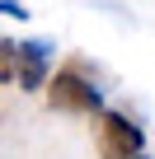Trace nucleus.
Segmentation results:
<instances>
[{"mask_svg":"<svg viewBox=\"0 0 155 159\" xmlns=\"http://www.w3.org/2000/svg\"><path fill=\"white\" fill-rule=\"evenodd\" d=\"M47 103L61 112H99V89L90 80H80L75 70H56L47 80Z\"/></svg>","mask_w":155,"mask_h":159,"instance_id":"obj_1","label":"nucleus"},{"mask_svg":"<svg viewBox=\"0 0 155 159\" xmlns=\"http://www.w3.org/2000/svg\"><path fill=\"white\" fill-rule=\"evenodd\" d=\"M99 154L104 159H141V126H132L122 112L99 117Z\"/></svg>","mask_w":155,"mask_h":159,"instance_id":"obj_2","label":"nucleus"},{"mask_svg":"<svg viewBox=\"0 0 155 159\" xmlns=\"http://www.w3.org/2000/svg\"><path fill=\"white\" fill-rule=\"evenodd\" d=\"M14 56H19V84L24 89H38L42 80H47V56H52V47L47 42H19L14 47Z\"/></svg>","mask_w":155,"mask_h":159,"instance_id":"obj_3","label":"nucleus"},{"mask_svg":"<svg viewBox=\"0 0 155 159\" xmlns=\"http://www.w3.org/2000/svg\"><path fill=\"white\" fill-rule=\"evenodd\" d=\"M19 75V56H14V42L0 38V84H10V80Z\"/></svg>","mask_w":155,"mask_h":159,"instance_id":"obj_4","label":"nucleus"}]
</instances>
